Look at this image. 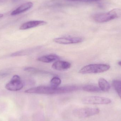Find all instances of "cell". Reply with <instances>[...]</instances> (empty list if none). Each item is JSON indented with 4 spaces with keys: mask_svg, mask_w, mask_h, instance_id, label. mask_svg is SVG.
Returning a JSON list of instances; mask_svg holds the SVG:
<instances>
[{
    "mask_svg": "<svg viewBox=\"0 0 121 121\" xmlns=\"http://www.w3.org/2000/svg\"><path fill=\"white\" fill-rule=\"evenodd\" d=\"M80 87L77 86H67L60 87H54L52 86H40L28 89L25 91L27 94L53 95L65 94L77 91Z\"/></svg>",
    "mask_w": 121,
    "mask_h": 121,
    "instance_id": "cell-1",
    "label": "cell"
},
{
    "mask_svg": "<svg viewBox=\"0 0 121 121\" xmlns=\"http://www.w3.org/2000/svg\"><path fill=\"white\" fill-rule=\"evenodd\" d=\"M120 17H121V9L115 8L107 13L96 14L93 18L95 22L102 23Z\"/></svg>",
    "mask_w": 121,
    "mask_h": 121,
    "instance_id": "cell-2",
    "label": "cell"
},
{
    "mask_svg": "<svg viewBox=\"0 0 121 121\" xmlns=\"http://www.w3.org/2000/svg\"><path fill=\"white\" fill-rule=\"evenodd\" d=\"M110 67V65L106 64H91L82 68L79 73L81 74L101 73L108 70Z\"/></svg>",
    "mask_w": 121,
    "mask_h": 121,
    "instance_id": "cell-3",
    "label": "cell"
},
{
    "mask_svg": "<svg viewBox=\"0 0 121 121\" xmlns=\"http://www.w3.org/2000/svg\"><path fill=\"white\" fill-rule=\"evenodd\" d=\"M99 110L97 108H78L73 110V114L75 116L79 118H86L98 114Z\"/></svg>",
    "mask_w": 121,
    "mask_h": 121,
    "instance_id": "cell-4",
    "label": "cell"
},
{
    "mask_svg": "<svg viewBox=\"0 0 121 121\" xmlns=\"http://www.w3.org/2000/svg\"><path fill=\"white\" fill-rule=\"evenodd\" d=\"M111 102L108 98L98 96H88L84 97L82 99L83 104H108Z\"/></svg>",
    "mask_w": 121,
    "mask_h": 121,
    "instance_id": "cell-5",
    "label": "cell"
},
{
    "mask_svg": "<svg viewBox=\"0 0 121 121\" xmlns=\"http://www.w3.org/2000/svg\"><path fill=\"white\" fill-rule=\"evenodd\" d=\"M23 84L20 77L18 75H15L13 76L9 82L5 86V88L9 91H19L22 89Z\"/></svg>",
    "mask_w": 121,
    "mask_h": 121,
    "instance_id": "cell-6",
    "label": "cell"
},
{
    "mask_svg": "<svg viewBox=\"0 0 121 121\" xmlns=\"http://www.w3.org/2000/svg\"><path fill=\"white\" fill-rule=\"evenodd\" d=\"M83 38L80 37H64L55 38L54 41L60 44H70L81 43L84 41Z\"/></svg>",
    "mask_w": 121,
    "mask_h": 121,
    "instance_id": "cell-7",
    "label": "cell"
},
{
    "mask_svg": "<svg viewBox=\"0 0 121 121\" xmlns=\"http://www.w3.org/2000/svg\"><path fill=\"white\" fill-rule=\"evenodd\" d=\"M47 24V22L44 21L34 20L28 21L22 24L20 29L22 30H28L30 28L36 27L38 26L45 25Z\"/></svg>",
    "mask_w": 121,
    "mask_h": 121,
    "instance_id": "cell-8",
    "label": "cell"
},
{
    "mask_svg": "<svg viewBox=\"0 0 121 121\" xmlns=\"http://www.w3.org/2000/svg\"><path fill=\"white\" fill-rule=\"evenodd\" d=\"M33 6V3L31 2L24 3L18 6L11 13V16H16L23 13L28 10Z\"/></svg>",
    "mask_w": 121,
    "mask_h": 121,
    "instance_id": "cell-9",
    "label": "cell"
},
{
    "mask_svg": "<svg viewBox=\"0 0 121 121\" xmlns=\"http://www.w3.org/2000/svg\"><path fill=\"white\" fill-rule=\"evenodd\" d=\"M71 66V63L65 60H58L53 63L52 67L56 70L63 71L68 69Z\"/></svg>",
    "mask_w": 121,
    "mask_h": 121,
    "instance_id": "cell-10",
    "label": "cell"
},
{
    "mask_svg": "<svg viewBox=\"0 0 121 121\" xmlns=\"http://www.w3.org/2000/svg\"><path fill=\"white\" fill-rule=\"evenodd\" d=\"M60 57L56 54H50L39 57L37 59V60L42 62L50 63L59 60Z\"/></svg>",
    "mask_w": 121,
    "mask_h": 121,
    "instance_id": "cell-11",
    "label": "cell"
},
{
    "mask_svg": "<svg viewBox=\"0 0 121 121\" xmlns=\"http://www.w3.org/2000/svg\"><path fill=\"white\" fill-rule=\"evenodd\" d=\"M41 47H37L27 49L21 50L18 52H16L11 55L12 56H23L30 54L33 52L41 49Z\"/></svg>",
    "mask_w": 121,
    "mask_h": 121,
    "instance_id": "cell-12",
    "label": "cell"
},
{
    "mask_svg": "<svg viewBox=\"0 0 121 121\" xmlns=\"http://www.w3.org/2000/svg\"><path fill=\"white\" fill-rule=\"evenodd\" d=\"M98 83L99 88L101 91L107 92L110 89V85L109 83L104 78H99L98 81Z\"/></svg>",
    "mask_w": 121,
    "mask_h": 121,
    "instance_id": "cell-13",
    "label": "cell"
},
{
    "mask_svg": "<svg viewBox=\"0 0 121 121\" xmlns=\"http://www.w3.org/2000/svg\"><path fill=\"white\" fill-rule=\"evenodd\" d=\"M82 89L85 91L87 92H99L101 90L100 88L95 85H88L83 87Z\"/></svg>",
    "mask_w": 121,
    "mask_h": 121,
    "instance_id": "cell-14",
    "label": "cell"
},
{
    "mask_svg": "<svg viewBox=\"0 0 121 121\" xmlns=\"http://www.w3.org/2000/svg\"><path fill=\"white\" fill-rule=\"evenodd\" d=\"M25 71L26 72H28L30 73H33V74H45L47 73L48 74L49 73L48 72H46L45 71H43L39 69H36L35 68L32 67H26L24 69Z\"/></svg>",
    "mask_w": 121,
    "mask_h": 121,
    "instance_id": "cell-15",
    "label": "cell"
},
{
    "mask_svg": "<svg viewBox=\"0 0 121 121\" xmlns=\"http://www.w3.org/2000/svg\"><path fill=\"white\" fill-rule=\"evenodd\" d=\"M112 85L121 99V81L114 80Z\"/></svg>",
    "mask_w": 121,
    "mask_h": 121,
    "instance_id": "cell-16",
    "label": "cell"
},
{
    "mask_svg": "<svg viewBox=\"0 0 121 121\" xmlns=\"http://www.w3.org/2000/svg\"><path fill=\"white\" fill-rule=\"evenodd\" d=\"M61 83V80L60 78L57 77H55L50 81V86L54 87H58Z\"/></svg>",
    "mask_w": 121,
    "mask_h": 121,
    "instance_id": "cell-17",
    "label": "cell"
},
{
    "mask_svg": "<svg viewBox=\"0 0 121 121\" xmlns=\"http://www.w3.org/2000/svg\"><path fill=\"white\" fill-rule=\"evenodd\" d=\"M9 71H4L2 72H0V76L1 77L5 76L6 75H8L9 74Z\"/></svg>",
    "mask_w": 121,
    "mask_h": 121,
    "instance_id": "cell-18",
    "label": "cell"
},
{
    "mask_svg": "<svg viewBox=\"0 0 121 121\" xmlns=\"http://www.w3.org/2000/svg\"><path fill=\"white\" fill-rule=\"evenodd\" d=\"M8 0H0V6L3 5L5 4Z\"/></svg>",
    "mask_w": 121,
    "mask_h": 121,
    "instance_id": "cell-19",
    "label": "cell"
},
{
    "mask_svg": "<svg viewBox=\"0 0 121 121\" xmlns=\"http://www.w3.org/2000/svg\"><path fill=\"white\" fill-rule=\"evenodd\" d=\"M68 1H89L91 2L90 0H67Z\"/></svg>",
    "mask_w": 121,
    "mask_h": 121,
    "instance_id": "cell-20",
    "label": "cell"
},
{
    "mask_svg": "<svg viewBox=\"0 0 121 121\" xmlns=\"http://www.w3.org/2000/svg\"><path fill=\"white\" fill-rule=\"evenodd\" d=\"M102 0H90L91 2H96V1H99Z\"/></svg>",
    "mask_w": 121,
    "mask_h": 121,
    "instance_id": "cell-21",
    "label": "cell"
},
{
    "mask_svg": "<svg viewBox=\"0 0 121 121\" xmlns=\"http://www.w3.org/2000/svg\"><path fill=\"white\" fill-rule=\"evenodd\" d=\"M3 17V15L1 13H0V18H1Z\"/></svg>",
    "mask_w": 121,
    "mask_h": 121,
    "instance_id": "cell-22",
    "label": "cell"
},
{
    "mask_svg": "<svg viewBox=\"0 0 121 121\" xmlns=\"http://www.w3.org/2000/svg\"><path fill=\"white\" fill-rule=\"evenodd\" d=\"M118 64H119V65H121V61H120V62H119Z\"/></svg>",
    "mask_w": 121,
    "mask_h": 121,
    "instance_id": "cell-23",
    "label": "cell"
}]
</instances>
